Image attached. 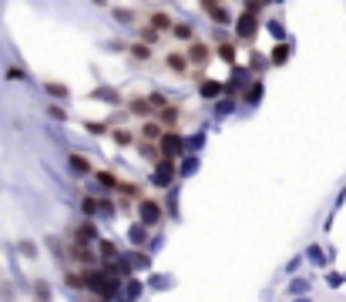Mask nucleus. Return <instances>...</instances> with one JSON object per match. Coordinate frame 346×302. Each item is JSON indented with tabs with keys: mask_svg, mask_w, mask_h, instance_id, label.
<instances>
[{
	"mask_svg": "<svg viewBox=\"0 0 346 302\" xmlns=\"http://www.w3.org/2000/svg\"><path fill=\"white\" fill-rule=\"evenodd\" d=\"M272 64L279 67V64H286L289 61V44H279V47H272V57H269Z\"/></svg>",
	"mask_w": 346,
	"mask_h": 302,
	"instance_id": "nucleus-17",
	"label": "nucleus"
},
{
	"mask_svg": "<svg viewBox=\"0 0 346 302\" xmlns=\"http://www.w3.org/2000/svg\"><path fill=\"white\" fill-rule=\"evenodd\" d=\"M101 255H104V258H108V262H111V258L118 255V248H114L111 242H101Z\"/></svg>",
	"mask_w": 346,
	"mask_h": 302,
	"instance_id": "nucleus-23",
	"label": "nucleus"
},
{
	"mask_svg": "<svg viewBox=\"0 0 346 302\" xmlns=\"http://www.w3.org/2000/svg\"><path fill=\"white\" fill-rule=\"evenodd\" d=\"M131 57L134 61H148V57H151V44H145V41L131 44Z\"/></svg>",
	"mask_w": 346,
	"mask_h": 302,
	"instance_id": "nucleus-16",
	"label": "nucleus"
},
{
	"mask_svg": "<svg viewBox=\"0 0 346 302\" xmlns=\"http://www.w3.org/2000/svg\"><path fill=\"white\" fill-rule=\"evenodd\" d=\"M98 181H101V185H104V188H118V185H121V181H118V175H114V171H98Z\"/></svg>",
	"mask_w": 346,
	"mask_h": 302,
	"instance_id": "nucleus-18",
	"label": "nucleus"
},
{
	"mask_svg": "<svg viewBox=\"0 0 346 302\" xmlns=\"http://www.w3.org/2000/svg\"><path fill=\"white\" fill-rule=\"evenodd\" d=\"M7 78H11V81H21L24 71H21V67H11V71H7Z\"/></svg>",
	"mask_w": 346,
	"mask_h": 302,
	"instance_id": "nucleus-28",
	"label": "nucleus"
},
{
	"mask_svg": "<svg viewBox=\"0 0 346 302\" xmlns=\"http://www.w3.org/2000/svg\"><path fill=\"white\" fill-rule=\"evenodd\" d=\"M51 118H57V121H64V118H67V111H64V108H57V104H54V108H51Z\"/></svg>",
	"mask_w": 346,
	"mask_h": 302,
	"instance_id": "nucleus-27",
	"label": "nucleus"
},
{
	"mask_svg": "<svg viewBox=\"0 0 346 302\" xmlns=\"http://www.w3.org/2000/svg\"><path fill=\"white\" fill-rule=\"evenodd\" d=\"M269 4H272V0H246L249 11H256V7H269Z\"/></svg>",
	"mask_w": 346,
	"mask_h": 302,
	"instance_id": "nucleus-26",
	"label": "nucleus"
},
{
	"mask_svg": "<svg viewBox=\"0 0 346 302\" xmlns=\"http://www.w3.org/2000/svg\"><path fill=\"white\" fill-rule=\"evenodd\" d=\"M202 4V11L209 14V21L212 24H232V14H229V7H225V0H199Z\"/></svg>",
	"mask_w": 346,
	"mask_h": 302,
	"instance_id": "nucleus-1",
	"label": "nucleus"
},
{
	"mask_svg": "<svg viewBox=\"0 0 346 302\" xmlns=\"http://www.w3.org/2000/svg\"><path fill=\"white\" fill-rule=\"evenodd\" d=\"M81 208H84V215H94V212H98V201H94V198H84V201H81Z\"/></svg>",
	"mask_w": 346,
	"mask_h": 302,
	"instance_id": "nucleus-24",
	"label": "nucleus"
},
{
	"mask_svg": "<svg viewBox=\"0 0 346 302\" xmlns=\"http://www.w3.org/2000/svg\"><path fill=\"white\" fill-rule=\"evenodd\" d=\"M158 145H161V155L175 158L182 151V138H179V134H161V141H158Z\"/></svg>",
	"mask_w": 346,
	"mask_h": 302,
	"instance_id": "nucleus-6",
	"label": "nucleus"
},
{
	"mask_svg": "<svg viewBox=\"0 0 346 302\" xmlns=\"http://www.w3.org/2000/svg\"><path fill=\"white\" fill-rule=\"evenodd\" d=\"M171 34H175L179 41H192V27H189V24H175V27H171Z\"/></svg>",
	"mask_w": 346,
	"mask_h": 302,
	"instance_id": "nucleus-21",
	"label": "nucleus"
},
{
	"mask_svg": "<svg viewBox=\"0 0 346 302\" xmlns=\"http://www.w3.org/2000/svg\"><path fill=\"white\" fill-rule=\"evenodd\" d=\"M71 258H74L78 265H91V262H94V252H91L88 245H81V242H74V245H71Z\"/></svg>",
	"mask_w": 346,
	"mask_h": 302,
	"instance_id": "nucleus-8",
	"label": "nucleus"
},
{
	"mask_svg": "<svg viewBox=\"0 0 346 302\" xmlns=\"http://www.w3.org/2000/svg\"><path fill=\"white\" fill-rule=\"evenodd\" d=\"M148 24H151V27H158V31H171V27H175V24H171V17H168L165 11H151Z\"/></svg>",
	"mask_w": 346,
	"mask_h": 302,
	"instance_id": "nucleus-12",
	"label": "nucleus"
},
{
	"mask_svg": "<svg viewBox=\"0 0 346 302\" xmlns=\"http://www.w3.org/2000/svg\"><path fill=\"white\" fill-rule=\"evenodd\" d=\"M165 64L171 67L175 74H189V64H192V61H189L185 54H168V57H165Z\"/></svg>",
	"mask_w": 346,
	"mask_h": 302,
	"instance_id": "nucleus-11",
	"label": "nucleus"
},
{
	"mask_svg": "<svg viewBox=\"0 0 346 302\" xmlns=\"http://www.w3.org/2000/svg\"><path fill=\"white\" fill-rule=\"evenodd\" d=\"M151 104H155V111H161V108H165V104H168V98H165V94H158V91H155V94H151Z\"/></svg>",
	"mask_w": 346,
	"mask_h": 302,
	"instance_id": "nucleus-25",
	"label": "nucleus"
},
{
	"mask_svg": "<svg viewBox=\"0 0 346 302\" xmlns=\"http://www.w3.org/2000/svg\"><path fill=\"white\" fill-rule=\"evenodd\" d=\"M138 215H141L148 225H155L158 218H161V205L151 201V198H141V201H138Z\"/></svg>",
	"mask_w": 346,
	"mask_h": 302,
	"instance_id": "nucleus-3",
	"label": "nucleus"
},
{
	"mask_svg": "<svg viewBox=\"0 0 346 302\" xmlns=\"http://www.w3.org/2000/svg\"><path fill=\"white\" fill-rule=\"evenodd\" d=\"M94 238H98V228H94L91 222H84V225L78 228V232H74V242H81V245H91Z\"/></svg>",
	"mask_w": 346,
	"mask_h": 302,
	"instance_id": "nucleus-10",
	"label": "nucleus"
},
{
	"mask_svg": "<svg viewBox=\"0 0 346 302\" xmlns=\"http://www.w3.org/2000/svg\"><path fill=\"white\" fill-rule=\"evenodd\" d=\"M88 131H91V134H104V124L94 121V124H88Z\"/></svg>",
	"mask_w": 346,
	"mask_h": 302,
	"instance_id": "nucleus-29",
	"label": "nucleus"
},
{
	"mask_svg": "<svg viewBox=\"0 0 346 302\" xmlns=\"http://www.w3.org/2000/svg\"><path fill=\"white\" fill-rule=\"evenodd\" d=\"M209 54H212V51H209V44H195V41H192V47H189V61H192L195 67L209 64Z\"/></svg>",
	"mask_w": 346,
	"mask_h": 302,
	"instance_id": "nucleus-5",
	"label": "nucleus"
},
{
	"mask_svg": "<svg viewBox=\"0 0 346 302\" xmlns=\"http://www.w3.org/2000/svg\"><path fill=\"white\" fill-rule=\"evenodd\" d=\"M222 84H219V81H202V98H219V94H222Z\"/></svg>",
	"mask_w": 346,
	"mask_h": 302,
	"instance_id": "nucleus-15",
	"label": "nucleus"
},
{
	"mask_svg": "<svg viewBox=\"0 0 346 302\" xmlns=\"http://www.w3.org/2000/svg\"><path fill=\"white\" fill-rule=\"evenodd\" d=\"M219 57H222V61H229V64H232V61H235V47L229 44V41H225V44H222V41H219Z\"/></svg>",
	"mask_w": 346,
	"mask_h": 302,
	"instance_id": "nucleus-20",
	"label": "nucleus"
},
{
	"mask_svg": "<svg viewBox=\"0 0 346 302\" xmlns=\"http://www.w3.org/2000/svg\"><path fill=\"white\" fill-rule=\"evenodd\" d=\"M141 41H145V44H158V41H161V37H158V27H151V24L141 27Z\"/></svg>",
	"mask_w": 346,
	"mask_h": 302,
	"instance_id": "nucleus-19",
	"label": "nucleus"
},
{
	"mask_svg": "<svg viewBox=\"0 0 346 302\" xmlns=\"http://www.w3.org/2000/svg\"><path fill=\"white\" fill-rule=\"evenodd\" d=\"M44 91L51 94V98H67V84H64V81H47Z\"/></svg>",
	"mask_w": 346,
	"mask_h": 302,
	"instance_id": "nucleus-14",
	"label": "nucleus"
},
{
	"mask_svg": "<svg viewBox=\"0 0 346 302\" xmlns=\"http://www.w3.org/2000/svg\"><path fill=\"white\" fill-rule=\"evenodd\" d=\"M259 11H246L242 17H239V24H235V37H242V41H252L259 31Z\"/></svg>",
	"mask_w": 346,
	"mask_h": 302,
	"instance_id": "nucleus-2",
	"label": "nucleus"
},
{
	"mask_svg": "<svg viewBox=\"0 0 346 302\" xmlns=\"http://www.w3.org/2000/svg\"><path fill=\"white\" fill-rule=\"evenodd\" d=\"M161 128H165L161 121H148L145 128H141V138H148V141H161Z\"/></svg>",
	"mask_w": 346,
	"mask_h": 302,
	"instance_id": "nucleus-13",
	"label": "nucleus"
},
{
	"mask_svg": "<svg viewBox=\"0 0 346 302\" xmlns=\"http://www.w3.org/2000/svg\"><path fill=\"white\" fill-rule=\"evenodd\" d=\"M67 165H71L74 175H91V171H94V165H91L84 155H71V158H67Z\"/></svg>",
	"mask_w": 346,
	"mask_h": 302,
	"instance_id": "nucleus-9",
	"label": "nucleus"
},
{
	"mask_svg": "<svg viewBox=\"0 0 346 302\" xmlns=\"http://www.w3.org/2000/svg\"><path fill=\"white\" fill-rule=\"evenodd\" d=\"M111 138H114V145H131V131H121V128H118V131H111Z\"/></svg>",
	"mask_w": 346,
	"mask_h": 302,
	"instance_id": "nucleus-22",
	"label": "nucleus"
},
{
	"mask_svg": "<svg viewBox=\"0 0 346 302\" xmlns=\"http://www.w3.org/2000/svg\"><path fill=\"white\" fill-rule=\"evenodd\" d=\"M128 108H131V114H141V118L155 114V104H151V98H131V101H128Z\"/></svg>",
	"mask_w": 346,
	"mask_h": 302,
	"instance_id": "nucleus-7",
	"label": "nucleus"
},
{
	"mask_svg": "<svg viewBox=\"0 0 346 302\" xmlns=\"http://www.w3.org/2000/svg\"><path fill=\"white\" fill-rule=\"evenodd\" d=\"M155 118H158L161 124H165V128H175V124L182 121V111L175 108V104H165V108H161V111H158Z\"/></svg>",
	"mask_w": 346,
	"mask_h": 302,
	"instance_id": "nucleus-4",
	"label": "nucleus"
},
{
	"mask_svg": "<svg viewBox=\"0 0 346 302\" xmlns=\"http://www.w3.org/2000/svg\"><path fill=\"white\" fill-rule=\"evenodd\" d=\"M94 4H104V0H94Z\"/></svg>",
	"mask_w": 346,
	"mask_h": 302,
	"instance_id": "nucleus-30",
	"label": "nucleus"
}]
</instances>
